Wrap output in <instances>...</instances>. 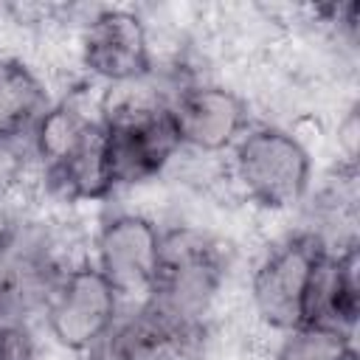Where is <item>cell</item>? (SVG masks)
Returning <instances> with one entry per match:
<instances>
[{
	"mask_svg": "<svg viewBox=\"0 0 360 360\" xmlns=\"http://www.w3.org/2000/svg\"><path fill=\"white\" fill-rule=\"evenodd\" d=\"M104 163L115 186L149 180L177 155L180 138L166 110V101L121 96L101 115Z\"/></svg>",
	"mask_w": 360,
	"mask_h": 360,
	"instance_id": "6da1fadb",
	"label": "cell"
},
{
	"mask_svg": "<svg viewBox=\"0 0 360 360\" xmlns=\"http://www.w3.org/2000/svg\"><path fill=\"white\" fill-rule=\"evenodd\" d=\"M233 177L242 194L267 211L295 205L312 180L307 146L281 127H253L233 143Z\"/></svg>",
	"mask_w": 360,
	"mask_h": 360,
	"instance_id": "7a4b0ae2",
	"label": "cell"
},
{
	"mask_svg": "<svg viewBox=\"0 0 360 360\" xmlns=\"http://www.w3.org/2000/svg\"><path fill=\"white\" fill-rule=\"evenodd\" d=\"M329 245L315 231H301L276 245L253 270L250 301L256 315L278 332L307 323L309 290Z\"/></svg>",
	"mask_w": 360,
	"mask_h": 360,
	"instance_id": "3957f363",
	"label": "cell"
},
{
	"mask_svg": "<svg viewBox=\"0 0 360 360\" xmlns=\"http://www.w3.org/2000/svg\"><path fill=\"white\" fill-rule=\"evenodd\" d=\"M219 284L222 253L208 233L194 228H174L160 233L158 270L146 298L177 315L205 321Z\"/></svg>",
	"mask_w": 360,
	"mask_h": 360,
	"instance_id": "277c9868",
	"label": "cell"
},
{
	"mask_svg": "<svg viewBox=\"0 0 360 360\" xmlns=\"http://www.w3.org/2000/svg\"><path fill=\"white\" fill-rule=\"evenodd\" d=\"M118 292L93 262L62 270L45 298L53 340L70 352H93L118 321Z\"/></svg>",
	"mask_w": 360,
	"mask_h": 360,
	"instance_id": "5b68a950",
	"label": "cell"
},
{
	"mask_svg": "<svg viewBox=\"0 0 360 360\" xmlns=\"http://www.w3.org/2000/svg\"><path fill=\"white\" fill-rule=\"evenodd\" d=\"M205 321L186 318L152 298L118 318L110 335L90 352V360H200L205 349Z\"/></svg>",
	"mask_w": 360,
	"mask_h": 360,
	"instance_id": "8992f818",
	"label": "cell"
},
{
	"mask_svg": "<svg viewBox=\"0 0 360 360\" xmlns=\"http://www.w3.org/2000/svg\"><path fill=\"white\" fill-rule=\"evenodd\" d=\"M79 56L90 76L110 84H135L152 73L146 25L127 8H101L82 31Z\"/></svg>",
	"mask_w": 360,
	"mask_h": 360,
	"instance_id": "52a82bcc",
	"label": "cell"
},
{
	"mask_svg": "<svg viewBox=\"0 0 360 360\" xmlns=\"http://www.w3.org/2000/svg\"><path fill=\"white\" fill-rule=\"evenodd\" d=\"M180 146L197 152H222L233 146L250 124L248 101L219 84H186L166 101Z\"/></svg>",
	"mask_w": 360,
	"mask_h": 360,
	"instance_id": "ba28073f",
	"label": "cell"
},
{
	"mask_svg": "<svg viewBox=\"0 0 360 360\" xmlns=\"http://www.w3.org/2000/svg\"><path fill=\"white\" fill-rule=\"evenodd\" d=\"M160 256V231L149 217L115 214L96 233V267L124 295H149Z\"/></svg>",
	"mask_w": 360,
	"mask_h": 360,
	"instance_id": "9c48e42d",
	"label": "cell"
},
{
	"mask_svg": "<svg viewBox=\"0 0 360 360\" xmlns=\"http://www.w3.org/2000/svg\"><path fill=\"white\" fill-rule=\"evenodd\" d=\"M357 312H360V281H357V245L352 239L343 245V250L338 253L326 250V256L321 259L309 290L307 323H321L354 335Z\"/></svg>",
	"mask_w": 360,
	"mask_h": 360,
	"instance_id": "30bf717a",
	"label": "cell"
},
{
	"mask_svg": "<svg viewBox=\"0 0 360 360\" xmlns=\"http://www.w3.org/2000/svg\"><path fill=\"white\" fill-rule=\"evenodd\" d=\"M48 107V90L34 68L17 56H0V143L28 135Z\"/></svg>",
	"mask_w": 360,
	"mask_h": 360,
	"instance_id": "8fae6325",
	"label": "cell"
},
{
	"mask_svg": "<svg viewBox=\"0 0 360 360\" xmlns=\"http://www.w3.org/2000/svg\"><path fill=\"white\" fill-rule=\"evenodd\" d=\"M45 188L65 202L107 200L112 194V180L104 163V132H98L68 160L42 169Z\"/></svg>",
	"mask_w": 360,
	"mask_h": 360,
	"instance_id": "7c38bea8",
	"label": "cell"
},
{
	"mask_svg": "<svg viewBox=\"0 0 360 360\" xmlns=\"http://www.w3.org/2000/svg\"><path fill=\"white\" fill-rule=\"evenodd\" d=\"M98 127H101V121H93L73 101L51 104L42 112V118L37 121V127L31 129L34 152L42 160V169L56 166V163L68 160L70 155H76L98 132Z\"/></svg>",
	"mask_w": 360,
	"mask_h": 360,
	"instance_id": "4fadbf2b",
	"label": "cell"
},
{
	"mask_svg": "<svg viewBox=\"0 0 360 360\" xmlns=\"http://www.w3.org/2000/svg\"><path fill=\"white\" fill-rule=\"evenodd\" d=\"M276 360H357L354 335L321 323H304L284 332Z\"/></svg>",
	"mask_w": 360,
	"mask_h": 360,
	"instance_id": "5bb4252c",
	"label": "cell"
},
{
	"mask_svg": "<svg viewBox=\"0 0 360 360\" xmlns=\"http://www.w3.org/2000/svg\"><path fill=\"white\" fill-rule=\"evenodd\" d=\"M34 335L20 318H0V360H34Z\"/></svg>",
	"mask_w": 360,
	"mask_h": 360,
	"instance_id": "9a60e30c",
	"label": "cell"
}]
</instances>
